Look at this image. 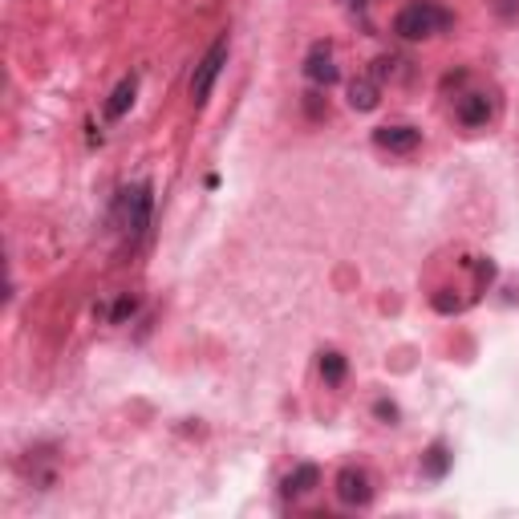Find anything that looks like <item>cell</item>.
Masks as SVG:
<instances>
[{
    "instance_id": "obj_2",
    "label": "cell",
    "mask_w": 519,
    "mask_h": 519,
    "mask_svg": "<svg viewBox=\"0 0 519 519\" xmlns=\"http://www.w3.org/2000/svg\"><path fill=\"white\" fill-rule=\"evenodd\" d=\"M450 21H455V16H450L439 0H410V5H401L398 16H393V33H398L401 41H426V37L447 33Z\"/></svg>"
},
{
    "instance_id": "obj_14",
    "label": "cell",
    "mask_w": 519,
    "mask_h": 519,
    "mask_svg": "<svg viewBox=\"0 0 519 519\" xmlns=\"http://www.w3.org/2000/svg\"><path fill=\"white\" fill-rule=\"evenodd\" d=\"M345 373H349L345 357H341L337 349H325V354H321V378H325V386H341V382H345Z\"/></svg>"
},
{
    "instance_id": "obj_5",
    "label": "cell",
    "mask_w": 519,
    "mask_h": 519,
    "mask_svg": "<svg viewBox=\"0 0 519 519\" xmlns=\"http://www.w3.org/2000/svg\"><path fill=\"white\" fill-rule=\"evenodd\" d=\"M333 491H337L341 507H354V512L373 504V479L362 467H345V471L337 475V483H333Z\"/></svg>"
},
{
    "instance_id": "obj_4",
    "label": "cell",
    "mask_w": 519,
    "mask_h": 519,
    "mask_svg": "<svg viewBox=\"0 0 519 519\" xmlns=\"http://www.w3.org/2000/svg\"><path fill=\"white\" fill-rule=\"evenodd\" d=\"M495 114H499V98L487 94V90H463L455 102V118H458V127H467V130L491 127Z\"/></svg>"
},
{
    "instance_id": "obj_12",
    "label": "cell",
    "mask_w": 519,
    "mask_h": 519,
    "mask_svg": "<svg viewBox=\"0 0 519 519\" xmlns=\"http://www.w3.org/2000/svg\"><path fill=\"white\" fill-rule=\"evenodd\" d=\"M134 94H138V73H127V78L114 86L110 102H106V118H122V114L134 106Z\"/></svg>"
},
{
    "instance_id": "obj_17",
    "label": "cell",
    "mask_w": 519,
    "mask_h": 519,
    "mask_svg": "<svg viewBox=\"0 0 519 519\" xmlns=\"http://www.w3.org/2000/svg\"><path fill=\"white\" fill-rule=\"evenodd\" d=\"M491 8H495L499 21H507V24L519 21V0H491Z\"/></svg>"
},
{
    "instance_id": "obj_8",
    "label": "cell",
    "mask_w": 519,
    "mask_h": 519,
    "mask_svg": "<svg viewBox=\"0 0 519 519\" xmlns=\"http://www.w3.org/2000/svg\"><path fill=\"white\" fill-rule=\"evenodd\" d=\"M418 142H422V130L406 127V122H393V127L373 130V146L390 150V155H410V150H418Z\"/></svg>"
},
{
    "instance_id": "obj_15",
    "label": "cell",
    "mask_w": 519,
    "mask_h": 519,
    "mask_svg": "<svg viewBox=\"0 0 519 519\" xmlns=\"http://www.w3.org/2000/svg\"><path fill=\"white\" fill-rule=\"evenodd\" d=\"M305 114H308V118H329V98H325L321 94V90H308V94H305Z\"/></svg>"
},
{
    "instance_id": "obj_6",
    "label": "cell",
    "mask_w": 519,
    "mask_h": 519,
    "mask_svg": "<svg viewBox=\"0 0 519 519\" xmlns=\"http://www.w3.org/2000/svg\"><path fill=\"white\" fill-rule=\"evenodd\" d=\"M305 78L313 81L316 90H329V86H337V81H341V70H337V61H333V45H329V41H316V45L308 49Z\"/></svg>"
},
{
    "instance_id": "obj_10",
    "label": "cell",
    "mask_w": 519,
    "mask_h": 519,
    "mask_svg": "<svg viewBox=\"0 0 519 519\" xmlns=\"http://www.w3.org/2000/svg\"><path fill=\"white\" fill-rule=\"evenodd\" d=\"M378 102H382V81L373 78H354L349 81V106H354L357 114H370V110H378Z\"/></svg>"
},
{
    "instance_id": "obj_3",
    "label": "cell",
    "mask_w": 519,
    "mask_h": 519,
    "mask_svg": "<svg viewBox=\"0 0 519 519\" xmlns=\"http://www.w3.org/2000/svg\"><path fill=\"white\" fill-rule=\"evenodd\" d=\"M223 65H228V33L212 41V49L199 57L195 73H191V98H195V106H203L207 98H212V90H215V81H220Z\"/></svg>"
},
{
    "instance_id": "obj_18",
    "label": "cell",
    "mask_w": 519,
    "mask_h": 519,
    "mask_svg": "<svg viewBox=\"0 0 519 519\" xmlns=\"http://www.w3.org/2000/svg\"><path fill=\"white\" fill-rule=\"evenodd\" d=\"M345 5L349 8H362V5H370V0H345Z\"/></svg>"
},
{
    "instance_id": "obj_13",
    "label": "cell",
    "mask_w": 519,
    "mask_h": 519,
    "mask_svg": "<svg viewBox=\"0 0 519 519\" xmlns=\"http://www.w3.org/2000/svg\"><path fill=\"white\" fill-rule=\"evenodd\" d=\"M98 316H106V321L110 325H127L134 313H138V297H130V292H122L118 300H114V305H98L94 308Z\"/></svg>"
},
{
    "instance_id": "obj_16",
    "label": "cell",
    "mask_w": 519,
    "mask_h": 519,
    "mask_svg": "<svg viewBox=\"0 0 519 519\" xmlns=\"http://www.w3.org/2000/svg\"><path fill=\"white\" fill-rule=\"evenodd\" d=\"M373 418H378L382 426H398V418H401L398 401H390V398H378V401H373Z\"/></svg>"
},
{
    "instance_id": "obj_1",
    "label": "cell",
    "mask_w": 519,
    "mask_h": 519,
    "mask_svg": "<svg viewBox=\"0 0 519 519\" xmlns=\"http://www.w3.org/2000/svg\"><path fill=\"white\" fill-rule=\"evenodd\" d=\"M150 215H155V187H150V183H130V187H122L118 195H114L110 223L127 240H142V236H146Z\"/></svg>"
},
{
    "instance_id": "obj_9",
    "label": "cell",
    "mask_w": 519,
    "mask_h": 519,
    "mask_svg": "<svg viewBox=\"0 0 519 519\" xmlns=\"http://www.w3.org/2000/svg\"><path fill=\"white\" fill-rule=\"evenodd\" d=\"M316 487H321V467H313V463L292 467V471L280 479V495L284 499H305V495H313Z\"/></svg>"
},
{
    "instance_id": "obj_11",
    "label": "cell",
    "mask_w": 519,
    "mask_h": 519,
    "mask_svg": "<svg viewBox=\"0 0 519 519\" xmlns=\"http://www.w3.org/2000/svg\"><path fill=\"white\" fill-rule=\"evenodd\" d=\"M450 463H455V455H450V447L439 439V442H430V447H426V455H422V475L439 483V479H447Z\"/></svg>"
},
{
    "instance_id": "obj_7",
    "label": "cell",
    "mask_w": 519,
    "mask_h": 519,
    "mask_svg": "<svg viewBox=\"0 0 519 519\" xmlns=\"http://www.w3.org/2000/svg\"><path fill=\"white\" fill-rule=\"evenodd\" d=\"M53 463H57V455H53V447H29L24 450V458H21V471L29 475V483L33 487H41V491H49L57 483V471H53Z\"/></svg>"
}]
</instances>
